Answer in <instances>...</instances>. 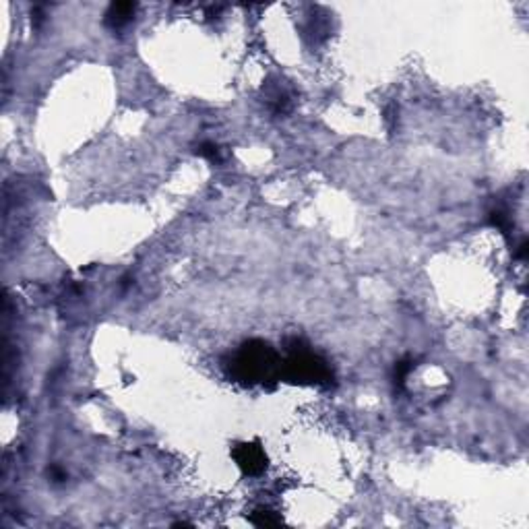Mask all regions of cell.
Here are the masks:
<instances>
[{
	"label": "cell",
	"mask_w": 529,
	"mask_h": 529,
	"mask_svg": "<svg viewBox=\"0 0 529 529\" xmlns=\"http://www.w3.org/2000/svg\"><path fill=\"white\" fill-rule=\"evenodd\" d=\"M287 375L292 379H298V381H314V383H321V381H329V368L327 364L312 356V354H294L289 360H287Z\"/></svg>",
	"instance_id": "cell-1"
},
{
	"label": "cell",
	"mask_w": 529,
	"mask_h": 529,
	"mask_svg": "<svg viewBox=\"0 0 529 529\" xmlns=\"http://www.w3.org/2000/svg\"><path fill=\"white\" fill-rule=\"evenodd\" d=\"M238 368L249 377V379H261L267 377L273 368H275V358L273 354L267 350V346L259 343V348L244 346L242 354L238 356Z\"/></svg>",
	"instance_id": "cell-2"
},
{
	"label": "cell",
	"mask_w": 529,
	"mask_h": 529,
	"mask_svg": "<svg viewBox=\"0 0 529 529\" xmlns=\"http://www.w3.org/2000/svg\"><path fill=\"white\" fill-rule=\"evenodd\" d=\"M234 459L240 465V469L249 476H259L267 467V455L257 442H251V445L246 442V445L236 447Z\"/></svg>",
	"instance_id": "cell-3"
},
{
	"label": "cell",
	"mask_w": 529,
	"mask_h": 529,
	"mask_svg": "<svg viewBox=\"0 0 529 529\" xmlns=\"http://www.w3.org/2000/svg\"><path fill=\"white\" fill-rule=\"evenodd\" d=\"M134 8L136 4L132 2H116L108 8L106 12V25L114 27V29H120L123 25H127L134 15Z\"/></svg>",
	"instance_id": "cell-4"
},
{
	"label": "cell",
	"mask_w": 529,
	"mask_h": 529,
	"mask_svg": "<svg viewBox=\"0 0 529 529\" xmlns=\"http://www.w3.org/2000/svg\"><path fill=\"white\" fill-rule=\"evenodd\" d=\"M251 521H253L255 526H259V528H273V526H279V523H281V519H279L275 513L267 511V509L255 511V513L251 515Z\"/></svg>",
	"instance_id": "cell-5"
},
{
	"label": "cell",
	"mask_w": 529,
	"mask_h": 529,
	"mask_svg": "<svg viewBox=\"0 0 529 529\" xmlns=\"http://www.w3.org/2000/svg\"><path fill=\"white\" fill-rule=\"evenodd\" d=\"M197 153H199L201 157L213 161V163H219V161H222V153H219L217 145H213V143H201V145L197 147Z\"/></svg>",
	"instance_id": "cell-6"
},
{
	"label": "cell",
	"mask_w": 529,
	"mask_h": 529,
	"mask_svg": "<svg viewBox=\"0 0 529 529\" xmlns=\"http://www.w3.org/2000/svg\"><path fill=\"white\" fill-rule=\"evenodd\" d=\"M411 370V360H401V362H397L395 366V383L399 387H403V383H405V377H407V373Z\"/></svg>",
	"instance_id": "cell-7"
}]
</instances>
